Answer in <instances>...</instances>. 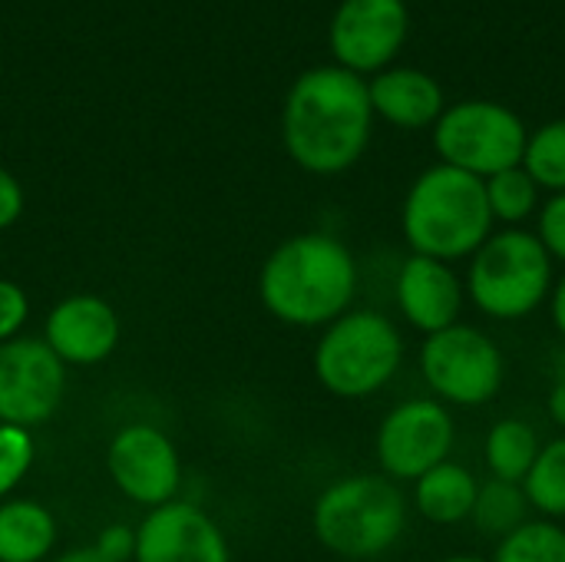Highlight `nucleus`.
Instances as JSON below:
<instances>
[{
  "instance_id": "16",
  "label": "nucleus",
  "mask_w": 565,
  "mask_h": 562,
  "mask_svg": "<svg viewBox=\"0 0 565 562\" xmlns=\"http://www.w3.org/2000/svg\"><path fill=\"white\" fill-rule=\"evenodd\" d=\"M367 96H371L374 119H384L387 126L404 132L434 129V123L447 109L444 86L437 83V76H430L420 66L394 63L374 73L367 79Z\"/></svg>"
},
{
  "instance_id": "9",
  "label": "nucleus",
  "mask_w": 565,
  "mask_h": 562,
  "mask_svg": "<svg viewBox=\"0 0 565 562\" xmlns=\"http://www.w3.org/2000/svg\"><path fill=\"white\" fill-rule=\"evenodd\" d=\"M457 447V417L450 407L424 397H407L394 404L374 431L377 474L394 484H414L437 464L450 460Z\"/></svg>"
},
{
  "instance_id": "7",
  "label": "nucleus",
  "mask_w": 565,
  "mask_h": 562,
  "mask_svg": "<svg viewBox=\"0 0 565 562\" xmlns=\"http://www.w3.org/2000/svg\"><path fill=\"white\" fill-rule=\"evenodd\" d=\"M417 374L434 401L450 411H480L507 384V354L480 325L457 321L417 348Z\"/></svg>"
},
{
  "instance_id": "31",
  "label": "nucleus",
  "mask_w": 565,
  "mask_h": 562,
  "mask_svg": "<svg viewBox=\"0 0 565 562\" xmlns=\"http://www.w3.org/2000/svg\"><path fill=\"white\" fill-rule=\"evenodd\" d=\"M546 417L565 434V381H550V394H546Z\"/></svg>"
},
{
  "instance_id": "26",
  "label": "nucleus",
  "mask_w": 565,
  "mask_h": 562,
  "mask_svg": "<svg viewBox=\"0 0 565 562\" xmlns=\"http://www.w3.org/2000/svg\"><path fill=\"white\" fill-rule=\"evenodd\" d=\"M533 235L546 248V255L556 262V268H565V192H553L543 199L536 219H533Z\"/></svg>"
},
{
  "instance_id": "2",
  "label": "nucleus",
  "mask_w": 565,
  "mask_h": 562,
  "mask_svg": "<svg viewBox=\"0 0 565 562\" xmlns=\"http://www.w3.org/2000/svg\"><path fill=\"white\" fill-rule=\"evenodd\" d=\"M361 291V265L354 252L331 232H298L278 242L258 272V298L265 311L301 331H321L354 308Z\"/></svg>"
},
{
  "instance_id": "21",
  "label": "nucleus",
  "mask_w": 565,
  "mask_h": 562,
  "mask_svg": "<svg viewBox=\"0 0 565 562\" xmlns=\"http://www.w3.org/2000/svg\"><path fill=\"white\" fill-rule=\"evenodd\" d=\"M526 520H533L530 500L523 494V484H507V480H480V494L470 513V523L480 537L500 543L513 530H520Z\"/></svg>"
},
{
  "instance_id": "18",
  "label": "nucleus",
  "mask_w": 565,
  "mask_h": 562,
  "mask_svg": "<svg viewBox=\"0 0 565 562\" xmlns=\"http://www.w3.org/2000/svg\"><path fill=\"white\" fill-rule=\"evenodd\" d=\"M60 540V523L40 500H0V562H46Z\"/></svg>"
},
{
  "instance_id": "32",
  "label": "nucleus",
  "mask_w": 565,
  "mask_h": 562,
  "mask_svg": "<svg viewBox=\"0 0 565 562\" xmlns=\"http://www.w3.org/2000/svg\"><path fill=\"white\" fill-rule=\"evenodd\" d=\"M50 562H106L93 547H76V550H66V553H60L56 560Z\"/></svg>"
},
{
  "instance_id": "3",
  "label": "nucleus",
  "mask_w": 565,
  "mask_h": 562,
  "mask_svg": "<svg viewBox=\"0 0 565 562\" xmlns=\"http://www.w3.org/2000/svg\"><path fill=\"white\" fill-rule=\"evenodd\" d=\"M493 232L497 222L487 205L483 179L434 162L407 185L401 202V235L411 255L463 265Z\"/></svg>"
},
{
  "instance_id": "28",
  "label": "nucleus",
  "mask_w": 565,
  "mask_h": 562,
  "mask_svg": "<svg viewBox=\"0 0 565 562\" xmlns=\"http://www.w3.org/2000/svg\"><path fill=\"white\" fill-rule=\"evenodd\" d=\"M93 550L106 562H132L136 553V530L126 523H109L96 533Z\"/></svg>"
},
{
  "instance_id": "33",
  "label": "nucleus",
  "mask_w": 565,
  "mask_h": 562,
  "mask_svg": "<svg viewBox=\"0 0 565 562\" xmlns=\"http://www.w3.org/2000/svg\"><path fill=\"white\" fill-rule=\"evenodd\" d=\"M546 371H550V381H565V344H559V348L550 354Z\"/></svg>"
},
{
  "instance_id": "30",
  "label": "nucleus",
  "mask_w": 565,
  "mask_h": 562,
  "mask_svg": "<svg viewBox=\"0 0 565 562\" xmlns=\"http://www.w3.org/2000/svg\"><path fill=\"white\" fill-rule=\"evenodd\" d=\"M546 311H550V321H553L559 341L565 344V268L556 275V285H553V295L546 301Z\"/></svg>"
},
{
  "instance_id": "15",
  "label": "nucleus",
  "mask_w": 565,
  "mask_h": 562,
  "mask_svg": "<svg viewBox=\"0 0 565 562\" xmlns=\"http://www.w3.org/2000/svg\"><path fill=\"white\" fill-rule=\"evenodd\" d=\"M119 315L116 308L89 291L66 295L46 311L43 341L66 368H96L119 348Z\"/></svg>"
},
{
  "instance_id": "29",
  "label": "nucleus",
  "mask_w": 565,
  "mask_h": 562,
  "mask_svg": "<svg viewBox=\"0 0 565 562\" xmlns=\"http://www.w3.org/2000/svg\"><path fill=\"white\" fill-rule=\"evenodd\" d=\"M23 205H26V195H23L20 179H17L10 169L0 166V232L20 222Z\"/></svg>"
},
{
  "instance_id": "23",
  "label": "nucleus",
  "mask_w": 565,
  "mask_h": 562,
  "mask_svg": "<svg viewBox=\"0 0 565 562\" xmlns=\"http://www.w3.org/2000/svg\"><path fill=\"white\" fill-rule=\"evenodd\" d=\"M490 562H565V527L533 517L493 547Z\"/></svg>"
},
{
  "instance_id": "11",
  "label": "nucleus",
  "mask_w": 565,
  "mask_h": 562,
  "mask_svg": "<svg viewBox=\"0 0 565 562\" xmlns=\"http://www.w3.org/2000/svg\"><path fill=\"white\" fill-rule=\"evenodd\" d=\"M407 36V0H341L328 23V46L334 66L364 79L394 66Z\"/></svg>"
},
{
  "instance_id": "6",
  "label": "nucleus",
  "mask_w": 565,
  "mask_h": 562,
  "mask_svg": "<svg viewBox=\"0 0 565 562\" xmlns=\"http://www.w3.org/2000/svg\"><path fill=\"white\" fill-rule=\"evenodd\" d=\"M407 361L401 325L377 308H351L321 328L311 371L318 384L338 401H367L391 388Z\"/></svg>"
},
{
  "instance_id": "8",
  "label": "nucleus",
  "mask_w": 565,
  "mask_h": 562,
  "mask_svg": "<svg viewBox=\"0 0 565 562\" xmlns=\"http://www.w3.org/2000/svg\"><path fill=\"white\" fill-rule=\"evenodd\" d=\"M437 162L490 179L523 162L530 129L516 109L497 99L447 103L444 116L430 129Z\"/></svg>"
},
{
  "instance_id": "22",
  "label": "nucleus",
  "mask_w": 565,
  "mask_h": 562,
  "mask_svg": "<svg viewBox=\"0 0 565 562\" xmlns=\"http://www.w3.org/2000/svg\"><path fill=\"white\" fill-rule=\"evenodd\" d=\"M523 494L530 500L533 517L565 523V434L543 441L536 464L523 480Z\"/></svg>"
},
{
  "instance_id": "27",
  "label": "nucleus",
  "mask_w": 565,
  "mask_h": 562,
  "mask_svg": "<svg viewBox=\"0 0 565 562\" xmlns=\"http://www.w3.org/2000/svg\"><path fill=\"white\" fill-rule=\"evenodd\" d=\"M26 321H30V298H26V291L17 282L0 278V344L20 338Z\"/></svg>"
},
{
  "instance_id": "12",
  "label": "nucleus",
  "mask_w": 565,
  "mask_h": 562,
  "mask_svg": "<svg viewBox=\"0 0 565 562\" xmlns=\"http://www.w3.org/2000/svg\"><path fill=\"white\" fill-rule=\"evenodd\" d=\"M66 394V364L43 338H13L0 344V424L33 431L60 411Z\"/></svg>"
},
{
  "instance_id": "24",
  "label": "nucleus",
  "mask_w": 565,
  "mask_h": 562,
  "mask_svg": "<svg viewBox=\"0 0 565 562\" xmlns=\"http://www.w3.org/2000/svg\"><path fill=\"white\" fill-rule=\"evenodd\" d=\"M520 166L536 179L546 195L565 192V116L550 119L530 132Z\"/></svg>"
},
{
  "instance_id": "13",
  "label": "nucleus",
  "mask_w": 565,
  "mask_h": 562,
  "mask_svg": "<svg viewBox=\"0 0 565 562\" xmlns=\"http://www.w3.org/2000/svg\"><path fill=\"white\" fill-rule=\"evenodd\" d=\"M132 562H232V547L218 520L189 500H172L136 527Z\"/></svg>"
},
{
  "instance_id": "10",
  "label": "nucleus",
  "mask_w": 565,
  "mask_h": 562,
  "mask_svg": "<svg viewBox=\"0 0 565 562\" xmlns=\"http://www.w3.org/2000/svg\"><path fill=\"white\" fill-rule=\"evenodd\" d=\"M106 474L113 487L136 507L156 510L179 500L182 457L172 437L146 421L119 427L106 444Z\"/></svg>"
},
{
  "instance_id": "1",
  "label": "nucleus",
  "mask_w": 565,
  "mask_h": 562,
  "mask_svg": "<svg viewBox=\"0 0 565 562\" xmlns=\"http://www.w3.org/2000/svg\"><path fill=\"white\" fill-rule=\"evenodd\" d=\"M374 136L367 79L334 63L305 70L285 93L281 146L288 159L311 176H341L354 169Z\"/></svg>"
},
{
  "instance_id": "17",
  "label": "nucleus",
  "mask_w": 565,
  "mask_h": 562,
  "mask_svg": "<svg viewBox=\"0 0 565 562\" xmlns=\"http://www.w3.org/2000/svg\"><path fill=\"white\" fill-rule=\"evenodd\" d=\"M480 494V477L460 464V460H444L424 477L411 484V513L434 527H460L470 523L473 503Z\"/></svg>"
},
{
  "instance_id": "14",
  "label": "nucleus",
  "mask_w": 565,
  "mask_h": 562,
  "mask_svg": "<svg viewBox=\"0 0 565 562\" xmlns=\"http://www.w3.org/2000/svg\"><path fill=\"white\" fill-rule=\"evenodd\" d=\"M394 305L401 321L417 335H437L463 321L467 291L457 265L427 255H407L394 272Z\"/></svg>"
},
{
  "instance_id": "4",
  "label": "nucleus",
  "mask_w": 565,
  "mask_h": 562,
  "mask_svg": "<svg viewBox=\"0 0 565 562\" xmlns=\"http://www.w3.org/2000/svg\"><path fill=\"white\" fill-rule=\"evenodd\" d=\"M411 500L384 474H344L311 503V533L338 560H384L407 537Z\"/></svg>"
},
{
  "instance_id": "25",
  "label": "nucleus",
  "mask_w": 565,
  "mask_h": 562,
  "mask_svg": "<svg viewBox=\"0 0 565 562\" xmlns=\"http://www.w3.org/2000/svg\"><path fill=\"white\" fill-rule=\"evenodd\" d=\"M33 460H36L33 431L0 424V500H10V494L26 480Z\"/></svg>"
},
{
  "instance_id": "34",
  "label": "nucleus",
  "mask_w": 565,
  "mask_h": 562,
  "mask_svg": "<svg viewBox=\"0 0 565 562\" xmlns=\"http://www.w3.org/2000/svg\"><path fill=\"white\" fill-rule=\"evenodd\" d=\"M437 562H490V556H480V553H450Z\"/></svg>"
},
{
  "instance_id": "19",
  "label": "nucleus",
  "mask_w": 565,
  "mask_h": 562,
  "mask_svg": "<svg viewBox=\"0 0 565 562\" xmlns=\"http://www.w3.org/2000/svg\"><path fill=\"white\" fill-rule=\"evenodd\" d=\"M540 447H543V437H540L533 421L516 417V414L497 417L487 427V437H483L487 477L507 480V484H523L530 467L536 464Z\"/></svg>"
},
{
  "instance_id": "5",
  "label": "nucleus",
  "mask_w": 565,
  "mask_h": 562,
  "mask_svg": "<svg viewBox=\"0 0 565 562\" xmlns=\"http://www.w3.org/2000/svg\"><path fill=\"white\" fill-rule=\"evenodd\" d=\"M460 275L467 305L497 325H516L546 308L559 268L533 229H497Z\"/></svg>"
},
{
  "instance_id": "20",
  "label": "nucleus",
  "mask_w": 565,
  "mask_h": 562,
  "mask_svg": "<svg viewBox=\"0 0 565 562\" xmlns=\"http://www.w3.org/2000/svg\"><path fill=\"white\" fill-rule=\"evenodd\" d=\"M483 189H487V205H490L497 229H530L546 199V192L536 185V179L523 166H513L483 179Z\"/></svg>"
}]
</instances>
